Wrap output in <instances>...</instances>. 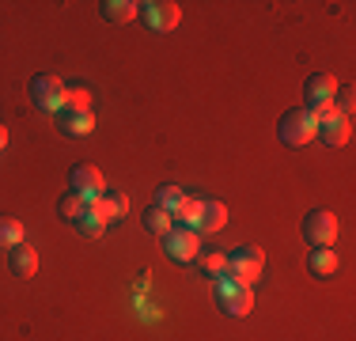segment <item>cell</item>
I'll list each match as a JSON object with an SVG mask.
<instances>
[{"label": "cell", "mask_w": 356, "mask_h": 341, "mask_svg": "<svg viewBox=\"0 0 356 341\" xmlns=\"http://www.w3.org/2000/svg\"><path fill=\"white\" fill-rule=\"evenodd\" d=\"M277 136H281V144H288V148H303V144H311L318 136V114L307 106H292L277 122Z\"/></svg>", "instance_id": "cell-1"}, {"label": "cell", "mask_w": 356, "mask_h": 341, "mask_svg": "<svg viewBox=\"0 0 356 341\" xmlns=\"http://www.w3.org/2000/svg\"><path fill=\"white\" fill-rule=\"evenodd\" d=\"M261 266H266L261 246H232V251H227V273L247 288L261 277Z\"/></svg>", "instance_id": "cell-2"}, {"label": "cell", "mask_w": 356, "mask_h": 341, "mask_svg": "<svg viewBox=\"0 0 356 341\" xmlns=\"http://www.w3.org/2000/svg\"><path fill=\"white\" fill-rule=\"evenodd\" d=\"M65 84H61V76H54V72H38V76H31V99H35V106L38 110H49V114H61L65 110Z\"/></svg>", "instance_id": "cell-3"}, {"label": "cell", "mask_w": 356, "mask_h": 341, "mask_svg": "<svg viewBox=\"0 0 356 341\" xmlns=\"http://www.w3.org/2000/svg\"><path fill=\"white\" fill-rule=\"evenodd\" d=\"M334 95H337V80L330 72H311L303 84V106L315 110V114H330L334 110Z\"/></svg>", "instance_id": "cell-4"}, {"label": "cell", "mask_w": 356, "mask_h": 341, "mask_svg": "<svg viewBox=\"0 0 356 341\" xmlns=\"http://www.w3.org/2000/svg\"><path fill=\"white\" fill-rule=\"evenodd\" d=\"M303 239H307L311 246H334L337 243V216L326 209H315L303 216Z\"/></svg>", "instance_id": "cell-5"}, {"label": "cell", "mask_w": 356, "mask_h": 341, "mask_svg": "<svg viewBox=\"0 0 356 341\" xmlns=\"http://www.w3.org/2000/svg\"><path fill=\"white\" fill-rule=\"evenodd\" d=\"M163 251H167L171 262H178V266H190V262L201 254V235L186 232V228H171V232L163 235Z\"/></svg>", "instance_id": "cell-6"}, {"label": "cell", "mask_w": 356, "mask_h": 341, "mask_svg": "<svg viewBox=\"0 0 356 341\" xmlns=\"http://www.w3.org/2000/svg\"><path fill=\"white\" fill-rule=\"evenodd\" d=\"M69 190L72 193H80L83 201H99L106 193V182H103V170L99 167H91V164H80V167H72V175H69Z\"/></svg>", "instance_id": "cell-7"}, {"label": "cell", "mask_w": 356, "mask_h": 341, "mask_svg": "<svg viewBox=\"0 0 356 341\" xmlns=\"http://www.w3.org/2000/svg\"><path fill=\"white\" fill-rule=\"evenodd\" d=\"M140 12H144L148 31H159V34L175 31L178 19H182V8H178L175 0H148V4H140Z\"/></svg>", "instance_id": "cell-8"}, {"label": "cell", "mask_w": 356, "mask_h": 341, "mask_svg": "<svg viewBox=\"0 0 356 341\" xmlns=\"http://www.w3.org/2000/svg\"><path fill=\"white\" fill-rule=\"evenodd\" d=\"M349 136H353V122H345L341 114H322L318 118V136L315 141H322L326 148H341V144H349Z\"/></svg>", "instance_id": "cell-9"}, {"label": "cell", "mask_w": 356, "mask_h": 341, "mask_svg": "<svg viewBox=\"0 0 356 341\" xmlns=\"http://www.w3.org/2000/svg\"><path fill=\"white\" fill-rule=\"evenodd\" d=\"M57 129L65 136H88L95 129V114H91V110H69L65 106L61 114H57Z\"/></svg>", "instance_id": "cell-10"}, {"label": "cell", "mask_w": 356, "mask_h": 341, "mask_svg": "<svg viewBox=\"0 0 356 341\" xmlns=\"http://www.w3.org/2000/svg\"><path fill=\"white\" fill-rule=\"evenodd\" d=\"M91 209L99 212V220H103V224H114V220H122L125 212H129V198H125L122 190H106L99 201H91Z\"/></svg>", "instance_id": "cell-11"}, {"label": "cell", "mask_w": 356, "mask_h": 341, "mask_svg": "<svg viewBox=\"0 0 356 341\" xmlns=\"http://www.w3.org/2000/svg\"><path fill=\"white\" fill-rule=\"evenodd\" d=\"M8 269H12L15 277L31 280L38 273V251H35V246H27V243L12 246V251H8Z\"/></svg>", "instance_id": "cell-12"}, {"label": "cell", "mask_w": 356, "mask_h": 341, "mask_svg": "<svg viewBox=\"0 0 356 341\" xmlns=\"http://www.w3.org/2000/svg\"><path fill=\"white\" fill-rule=\"evenodd\" d=\"M216 303H220V311L232 315V319H247L254 311V292L250 288H232V292L216 296Z\"/></svg>", "instance_id": "cell-13"}, {"label": "cell", "mask_w": 356, "mask_h": 341, "mask_svg": "<svg viewBox=\"0 0 356 341\" xmlns=\"http://www.w3.org/2000/svg\"><path fill=\"white\" fill-rule=\"evenodd\" d=\"M227 228V205L224 201H201V216H197V232H224Z\"/></svg>", "instance_id": "cell-14"}, {"label": "cell", "mask_w": 356, "mask_h": 341, "mask_svg": "<svg viewBox=\"0 0 356 341\" xmlns=\"http://www.w3.org/2000/svg\"><path fill=\"white\" fill-rule=\"evenodd\" d=\"M99 12H103L106 23H129V19H137V15H140V4H137V0H103Z\"/></svg>", "instance_id": "cell-15"}, {"label": "cell", "mask_w": 356, "mask_h": 341, "mask_svg": "<svg viewBox=\"0 0 356 341\" xmlns=\"http://www.w3.org/2000/svg\"><path fill=\"white\" fill-rule=\"evenodd\" d=\"M307 269L315 273V277H334L337 273V254L330 251V246H318V251L307 254Z\"/></svg>", "instance_id": "cell-16"}, {"label": "cell", "mask_w": 356, "mask_h": 341, "mask_svg": "<svg viewBox=\"0 0 356 341\" xmlns=\"http://www.w3.org/2000/svg\"><path fill=\"white\" fill-rule=\"evenodd\" d=\"M197 216H201V198H186V201L175 209V228L197 232Z\"/></svg>", "instance_id": "cell-17"}, {"label": "cell", "mask_w": 356, "mask_h": 341, "mask_svg": "<svg viewBox=\"0 0 356 341\" xmlns=\"http://www.w3.org/2000/svg\"><path fill=\"white\" fill-rule=\"evenodd\" d=\"M72 228H76V232H80L83 239H99V235L106 232V224H103V220H99V212L91 209V205H88V209H83V212H80V216H76V220H72Z\"/></svg>", "instance_id": "cell-18"}, {"label": "cell", "mask_w": 356, "mask_h": 341, "mask_svg": "<svg viewBox=\"0 0 356 341\" xmlns=\"http://www.w3.org/2000/svg\"><path fill=\"white\" fill-rule=\"evenodd\" d=\"M144 228H148L152 235L163 239L175 228V216H171V212H163V209H156V205H148V212H144Z\"/></svg>", "instance_id": "cell-19"}, {"label": "cell", "mask_w": 356, "mask_h": 341, "mask_svg": "<svg viewBox=\"0 0 356 341\" xmlns=\"http://www.w3.org/2000/svg\"><path fill=\"white\" fill-rule=\"evenodd\" d=\"M186 198H190V193H186L182 186H159V190H156V209H163V212H171V216H175V209Z\"/></svg>", "instance_id": "cell-20"}, {"label": "cell", "mask_w": 356, "mask_h": 341, "mask_svg": "<svg viewBox=\"0 0 356 341\" xmlns=\"http://www.w3.org/2000/svg\"><path fill=\"white\" fill-rule=\"evenodd\" d=\"M23 243V224L15 216H0V251H12Z\"/></svg>", "instance_id": "cell-21"}, {"label": "cell", "mask_w": 356, "mask_h": 341, "mask_svg": "<svg viewBox=\"0 0 356 341\" xmlns=\"http://www.w3.org/2000/svg\"><path fill=\"white\" fill-rule=\"evenodd\" d=\"M83 209H88V201H83L80 193H72V190H69V193H61V201H57V216L69 220V224H72L76 216H80Z\"/></svg>", "instance_id": "cell-22"}, {"label": "cell", "mask_w": 356, "mask_h": 341, "mask_svg": "<svg viewBox=\"0 0 356 341\" xmlns=\"http://www.w3.org/2000/svg\"><path fill=\"white\" fill-rule=\"evenodd\" d=\"M193 262H197V266L205 269L209 277H220V273L227 269V254H224V251H201Z\"/></svg>", "instance_id": "cell-23"}, {"label": "cell", "mask_w": 356, "mask_h": 341, "mask_svg": "<svg viewBox=\"0 0 356 341\" xmlns=\"http://www.w3.org/2000/svg\"><path fill=\"white\" fill-rule=\"evenodd\" d=\"M65 106L69 110H91V91L88 88H69L65 91Z\"/></svg>", "instance_id": "cell-24"}, {"label": "cell", "mask_w": 356, "mask_h": 341, "mask_svg": "<svg viewBox=\"0 0 356 341\" xmlns=\"http://www.w3.org/2000/svg\"><path fill=\"white\" fill-rule=\"evenodd\" d=\"M4 148H8V129L0 125V152H4Z\"/></svg>", "instance_id": "cell-25"}]
</instances>
